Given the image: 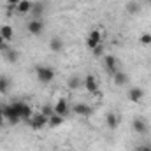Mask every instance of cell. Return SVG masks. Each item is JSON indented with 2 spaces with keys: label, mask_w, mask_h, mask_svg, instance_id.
Wrapping results in <instances>:
<instances>
[{
  "label": "cell",
  "mask_w": 151,
  "mask_h": 151,
  "mask_svg": "<svg viewBox=\"0 0 151 151\" xmlns=\"http://www.w3.org/2000/svg\"><path fill=\"white\" fill-rule=\"evenodd\" d=\"M83 86L91 93V95H97L99 93V81L93 74H88L84 79H83Z\"/></svg>",
  "instance_id": "7"
},
{
  "label": "cell",
  "mask_w": 151,
  "mask_h": 151,
  "mask_svg": "<svg viewBox=\"0 0 151 151\" xmlns=\"http://www.w3.org/2000/svg\"><path fill=\"white\" fill-rule=\"evenodd\" d=\"M67 86H69V90H79V88L83 86V79H81V76H77V74L69 76V79H67Z\"/></svg>",
  "instance_id": "17"
},
{
  "label": "cell",
  "mask_w": 151,
  "mask_h": 151,
  "mask_svg": "<svg viewBox=\"0 0 151 151\" xmlns=\"http://www.w3.org/2000/svg\"><path fill=\"white\" fill-rule=\"evenodd\" d=\"M0 35L5 39V40H11V39L14 37V30H12V27H11V25H4V27H0Z\"/></svg>",
  "instance_id": "21"
},
{
  "label": "cell",
  "mask_w": 151,
  "mask_h": 151,
  "mask_svg": "<svg viewBox=\"0 0 151 151\" xmlns=\"http://www.w3.org/2000/svg\"><path fill=\"white\" fill-rule=\"evenodd\" d=\"M72 113L77 114V116L86 118V116H91L93 109H91L88 104H84V102H77V104H74V107H72Z\"/></svg>",
  "instance_id": "11"
},
{
  "label": "cell",
  "mask_w": 151,
  "mask_h": 151,
  "mask_svg": "<svg viewBox=\"0 0 151 151\" xmlns=\"http://www.w3.org/2000/svg\"><path fill=\"white\" fill-rule=\"evenodd\" d=\"M132 128H134V132H135V134L144 135V134H148L150 125H148V121H146L142 116H137V118H134V119H132Z\"/></svg>",
  "instance_id": "5"
},
{
  "label": "cell",
  "mask_w": 151,
  "mask_h": 151,
  "mask_svg": "<svg viewBox=\"0 0 151 151\" xmlns=\"http://www.w3.org/2000/svg\"><path fill=\"white\" fill-rule=\"evenodd\" d=\"M139 42H141L142 46H151V34H150V32H144V34H141Z\"/></svg>",
  "instance_id": "24"
},
{
  "label": "cell",
  "mask_w": 151,
  "mask_h": 151,
  "mask_svg": "<svg viewBox=\"0 0 151 151\" xmlns=\"http://www.w3.org/2000/svg\"><path fill=\"white\" fill-rule=\"evenodd\" d=\"M63 116H60V114H51L49 116V121H47V125L49 127H53V128H56V127H60L62 123H63Z\"/></svg>",
  "instance_id": "22"
},
{
  "label": "cell",
  "mask_w": 151,
  "mask_h": 151,
  "mask_svg": "<svg viewBox=\"0 0 151 151\" xmlns=\"http://www.w3.org/2000/svg\"><path fill=\"white\" fill-rule=\"evenodd\" d=\"M139 11H141V5L137 2H128L127 4V12L128 14H137Z\"/></svg>",
  "instance_id": "23"
},
{
  "label": "cell",
  "mask_w": 151,
  "mask_h": 151,
  "mask_svg": "<svg viewBox=\"0 0 151 151\" xmlns=\"http://www.w3.org/2000/svg\"><path fill=\"white\" fill-rule=\"evenodd\" d=\"M46 11V5L42 2H32V9H30V14H32V19H40L42 14Z\"/></svg>",
  "instance_id": "14"
},
{
  "label": "cell",
  "mask_w": 151,
  "mask_h": 151,
  "mask_svg": "<svg viewBox=\"0 0 151 151\" xmlns=\"http://www.w3.org/2000/svg\"><path fill=\"white\" fill-rule=\"evenodd\" d=\"M32 9V2L30 0H21L18 5H16V12L18 14H28Z\"/></svg>",
  "instance_id": "20"
},
{
  "label": "cell",
  "mask_w": 151,
  "mask_h": 151,
  "mask_svg": "<svg viewBox=\"0 0 151 151\" xmlns=\"http://www.w3.org/2000/svg\"><path fill=\"white\" fill-rule=\"evenodd\" d=\"M113 81L116 86H125L128 83V76L125 74V72H121V70H118V72L113 74Z\"/></svg>",
  "instance_id": "19"
},
{
  "label": "cell",
  "mask_w": 151,
  "mask_h": 151,
  "mask_svg": "<svg viewBox=\"0 0 151 151\" xmlns=\"http://www.w3.org/2000/svg\"><path fill=\"white\" fill-rule=\"evenodd\" d=\"M5 47H7V40H5V39L0 35V51H4Z\"/></svg>",
  "instance_id": "29"
},
{
  "label": "cell",
  "mask_w": 151,
  "mask_h": 151,
  "mask_svg": "<svg viewBox=\"0 0 151 151\" xmlns=\"http://www.w3.org/2000/svg\"><path fill=\"white\" fill-rule=\"evenodd\" d=\"M93 55H95L97 58H102V56H104V46H102V44H99V46L93 49Z\"/></svg>",
  "instance_id": "25"
},
{
  "label": "cell",
  "mask_w": 151,
  "mask_h": 151,
  "mask_svg": "<svg viewBox=\"0 0 151 151\" xmlns=\"http://www.w3.org/2000/svg\"><path fill=\"white\" fill-rule=\"evenodd\" d=\"M55 69L49 67V65H37L35 67V77H37L39 83L42 84H49L53 79H55Z\"/></svg>",
  "instance_id": "1"
},
{
  "label": "cell",
  "mask_w": 151,
  "mask_h": 151,
  "mask_svg": "<svg viewBox=\"0 0 151 151\" xmlns=\"http://www.w3.org/2000/svg\"><path fill=\"white\" fill-rule=\"evenodd\" d=\"M4 121H5V118H4V114H2V109H0V127L4 125Z\"/></svg>",
  "instance_id": "30"
},
{
  "label": "cell",
  "mask_w": 151,
  "mask_h": 151,
  "mask_svg": "<svg viewBox=\"0 0 151 151\" xmlns=\"http://www.w3.org/2000/svg\"><path fill=\"white\" fill-rule=\"evenodd\" d=\"M2 56H4V60H5L7 63H16V62L19 60V53H18L14 47H11V46H7V47L2 51Z\"/></svg>",
  "instance_id": "12"
},
{
  "label": "cell",
  "mask_w": 151,
  "mask_h": 151,
  "mask_svg": "<svg viewBox=\"0 0 151 151\" xmlns=\"http://www.w3.org/2000/svg\"><path fill=\"white\" fill-rule=\"evenodd\" d=\"M47 121H49V118L47 116H44L42 113H34V116L27 121L34 130H40V128H44L46 125H47Z\"/></svg>",
  "instance_id": "4"
},
{
  "label": "cell",
  "mask_w": 151,
  "mask_h": 151,
  "mask_svg": "<svg viewBox=\"0 0 151 151\" xmlns=\"http://www.w3.org/2000/svg\"><path fill=\"white\" fill-rule=\"evenodd\" d=\"M12 106H14V109L18 111L19 118H21V121H28V119L34 116L32 107H30L27 102H12Z\"/></svg>",
  "instance_id": "2"
},
{
  "label": "cell",
  "mask_w": 151,
  "mask_h": 151,
  "mask_svg": "<svg viewBox=\"0 0 151 151\" xmlns=\"http://www.w3.org/2000/svg\"><path fill=\"white\" fill-rule=\"evenodd\" d=\"M40 113L44 114V116H47V118H49V116H51V114H55V111H53V107H51V106H44V107H42V111H40Z\"/></svg>",
  "instance_id": "26"
},
{
  "label": "cell",
  "mask_w": 151,
  "mask_h": 151,
  "mask_svg": "<svg viewBox=\"0 0 151 151\" xmlns=\"http://www.w3.org/2000/svg\"><path fill=\"white\" fill-rule=\"evenodd\" d=\"M127 97H128V100H132L134 104H139V102L144 99V90H142L141 86H132V88L128 90Z\"/></svg>",
  "instance_id": "10"
},
{
  "label": "cell",
  "mask_w": 151,
  "mask_h": 151,
  "mask_svg": "<svg viewBox=\"0 0 151 151\" xmlns=\"http://www.w3.org/2000/svg\"><path fill=\"white\" fill-rule=\"evenodd\" d=\"M2 114H4V118H5V121H9L11 125H16L18 121H21L19 114H18V111L14 109V106H12V104L4 106V107H2Z\"/></svg>",
  "instance_id": "3"
},
{
  "label": "cell",
  "mask_w": 151,
  "mask_h": 151,
  "mask_svg": "<svg viewBox=\"0 0 151 151\" xmlns=\"http://www.w3.org/2000/svg\"><path fill=\"white\" fill-rule=\"evenodd\" d=\"M27 30H28V34L30 35H42V32H44V23L40 21V19H30L28 23H27Z\"/></svg>",
  "instance_id": "8"
},
{
  "label": "cell",
  "mask_w": 151,
  "mask_h": 151,
  "mask_svg": "<svg viewBox=\"0 0 151 151\" xmlns=\"http://www.w3.org/2000/svg\"><path fill=\"white\" fill-rule=\"evenodd\" d=\"M100 40H102V32H100V30H97V28H93V30H90V34H88V39H86V47L93 51V49L100 44Z\"/></svg>",
  "instance_id": "6"
},
{
  "label": "cell",
  "mask_w": 151,
  "mask_h": 151,
  "mask_svg": "<svg viewBox=\"0 0 151 151\" xmlns=\"http://www.w3.org/2000/svg\"><path fill=\"white\" fill-rule=\"evenodd\" d=\"M63 47H65V42H63L62 37H53L49 40V49H51L53 53H62Z\"/></svg>",
  "instance_id": "16"
},
{
  "label": "cell",
  "mask_w": 151,
  "mask_h": 151,
  "mask_svg": "<svg viewBox=\"0 0 151 151\" xmlns=\"http://www.w3.org/2000/svg\"><path fill=\"white\" fill-rule=\"evenodd\" d=\"M53 111H55V114H60V116L65 118V116L69 114V111H70V109H69V102H67L65 99H58L56 104L53 106Z\"/></svg>",
  "instance_id": "13"
},
{
  "label": "cell",
  "mask_w": 151,
  "mask_h": 151,
  "mask_svg": "<svg viewBox=\"0 0 151 151\" xmlns=\"http://www.w3.org/2000/svg\"><path fill=\"white\" fill-rule=\"evenodd\" d=\"M9 90H11V79H9V76L0 74V95L9 93Z\"/></svg>",
  "instance_id": "18"
},
{
  "label": "cell",
  "mask_w": 151,
  "mask_h": 151,
  "mask_svg": "<svg viewBox=\"0 0 151 151\" xmlns=\"http://www.w3.org/2000/svg\"><path fill=\"white\" fill-rule=\"evenodd\" d=\"M102 58H104V65H106V69H107L111 74H114V72L119 70V69H118V67H119V60H118L114 55H104Z\"/></svg>",
  "instance_id": "9"
},
{
  "label": "cell",
  "mask_w": 151,
  "mask_h": 151,
  "mask_svg": "<svg viewBox=\"0 0 151 151\" xmlns=\"http://www.w3.org/2000/svg\"><path fill=\"white\" fill-rule=\"evenodd\" d=\"M19 2H21V0H7V5H9V7H11V9H12V7H14V9H16V5H18V4H19Z\"/></svg>",
  "instance_id": "28"
},
{
  "label": "cell",
  "mask_w": 151,
  "mask_h": 151,
  "mask_svg": "<svg viewBox=\"0 0 151 151\" xmlns=\"http://www.w3.org/2000/svg\"><path fill=\"white\" fill-rule=\"evenodd\" d=\"M144 2H148V4H150V5H151V0H144Z\"/></svg>",
  "instance_id": "31"
},
{
  "label": "cell",
  "mask_w": 151,
  "mask_h": 151,
  "mask_svg": "<svg viewBox=\"0 0 151 151\" xmlns=\"http://www.w3.org/2000/svg\"><path fill=\"white\" fill-rule=\"evenodd\" d=\"M135 151H151V146H148V144H142V146H137V148H135Z\"/></svg>",
  "instance_id": "27"
},
{
  "label": "cell",
  "mask_w": 151,
  "mask_h": 151,
  "mask_svg": "<svg viewBox=\"0 0 151 151\" xmlns=\"http://www.w3.org/2000/svg\"><path fill=\"white\" fill-rule=\"evenodd\" d=\"M106 123H107V127H109L111 130H116V128L119 127V123H121V118H119V114H116V113H107Z\"/></svg>",
  "instance_id": "15"
}]
</instances>
